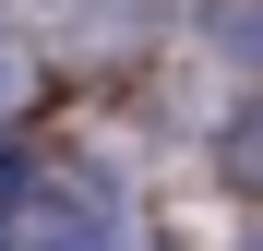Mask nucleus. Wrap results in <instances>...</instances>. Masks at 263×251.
I'll use <instances>...</instances> for the list:
<instances>
[{
    "mask_svg": "<svg viewBox=\"0 0 263 251\" xmlns=\"http://www.w3.org/2000/svg\"><path fill=\"white\" fill-rule=\"evenodd\" d=\"M0 251H120V191H96V180H72V167H48V180H24V191H12Z\"/></svg>",
    "mask_w": 263,
    "mask_h": 251,
    "instance_id": "obj_1",
    "label": "nucleus"
},
{
    "mask_svg": "<svg viewBox=\"0 0 263 251\" xmlns=\"http://www.w3.org/2000/svg\"><path fill=\"white\" fill-rule=\"evenodd\" d=\"M24 96H36V72H24V48H12V36H0V120H12Z\"/></svg>",
    "mask_w": 263,
    "mask_h": 251,
    "instance_id": "obj_2",
    "label": "nucleus"
},
{
    "mask_svg": "<svg viewBox=\"0 0 263 251\" xmlns=\"http://www.w3.org/2000/svg\"><path fill=\"white\" fill-rule=\"evenodd\" d=\"M228 167H239V180H263V108L239 120V144H228Z\"/></svg>",
    "mask_w": 263,
    "mask_h": 251,
    "instance_id": "obj_3",
    "label": "nucleus"
}]
</instances>
